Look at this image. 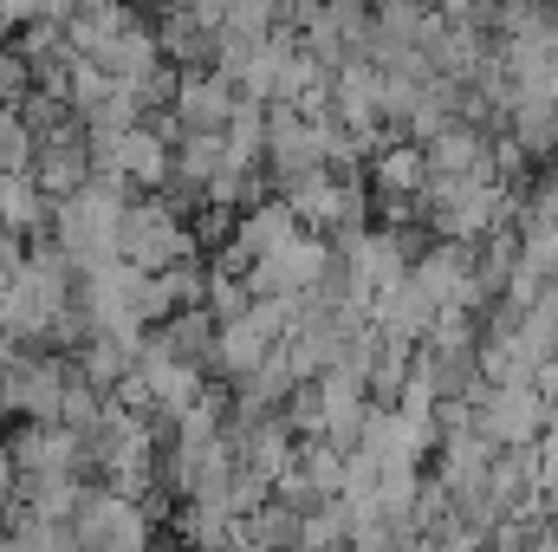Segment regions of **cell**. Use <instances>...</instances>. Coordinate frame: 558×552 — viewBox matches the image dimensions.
Wrapping results in <instances>:
<instances>
[]
</instances>
